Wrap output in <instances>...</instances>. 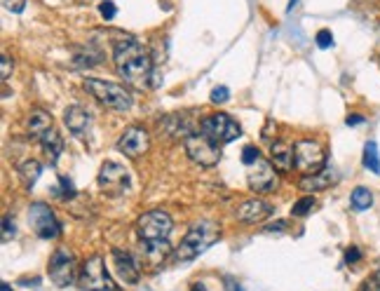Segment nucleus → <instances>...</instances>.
<instances>
[{"label":"nucleus","mask_w":380,"mask_h":291,"mask_svg":"<svg viewBox=\"0 0 380 291\" xmlns=\"http://www.w3.org/2000/svg\"><path fill=\"white\" fill-rule=\"evenodd\" d=\"M113 62H115L117 73L122 75L124 82H129L136 90H144V87L151 85L153 59L134 35H124V38L115 40V45H113Z\"/></svg>","instance_id":"nucleus-1"},{"label":"nucleus","mask_w":380,"mask_h":291,"mask_svg":"<svg viewBox=\"0 0 380 291\" xmlns=\"http://www.w3.org/2000/svg\"><path fill=\"white\" fill-rule=\"evenodd\" d=\"M221 237V228L211 221H198L190 225V230L186 233V237L181 240V245L176 247L174 252V261L179 263H186V261L198 259L202 252H207L213 242H218Z\"/></svg>","instance_id":"nucleus-2"},{"label":"nucleus","mask_w":380,"mask_h":291,"mask_svg":"<svg viewBox=\"0 0 380 291\" xmlns=\"http://www.w3.org/2000/svg\"><path fill=\"white\" fill-rule=\"evenodd\" d=\"M85 90L90 92L99 104H104L106 109H111V111H129L132 109V101H134L132 94H129V90H124L122 85H115V82L87 78Z\"/></svg>","instance_id":"nucleus-3"},{"label":"nucleus","mask_w":380,"mask_h":291,"mask_svg":"<svg viewBox=\"0 0 380 291\" xmlns=\"http://www.w3.org/2000/svg\"><path fill=\"white\" fill-rule=\"evenodd\" d=\"M183 148H186L188 158L193 160L195 165H200V167H216L218 160H221L218 144L202 132H190L186 139H183Z\"/></svg>","instance_id":"nucleus-4"},{"label":"nucleus","mask_w":380,"mask_h":291,"mask_svg":"<svg viewBox=\"0 0 380 291\" xmlns=\"http://www.w3.org/2000/svg\"><path fill=\"white\" fill-rule=\"evenodd\" d=\"M174 230V221L167 212L162 209H151L136 221V233H139L141 242L148 240H167L169 233Z\"/></svg>","instance_id":"nucleus-5"},{"label":"nucleus","mask_w":380,"mask_h":291,"mask_svg":"<svg viewBox=\"0 0 380 291\" xmlns=\"http://www.w3.org/2000/svg\"><path fill=\"white\" fill-rule=\"evenodd\" d=\"M200 132L209 136L211 141H216L218 146H223L235 141L237 136L242 134V129L228 113H213V115L205 118V120L200 122Z\"/></svg>","instance_id":"nucleus-6"},{"label":"nucleus","mask_w":380,"mask_h":291,"mask_svg":"<svg viewBox=\"0 0 380 291\" xmlns=\"http://www.w3.org/2000/svg\"><path fill=\"white\" fill-rule=\"evenodd\" d=\"M294 160H296V169L303 171V174H317L326 165V156L322 146L310 139H303L294 146Z\"/></svg>","instance_id":"nucleus-7"},{"label":"nucleus","mask_w":380,"mask_h":291,"mask_svg":"<svg viewBox=\"0 0 380 291\" xmlns=\"http://www.w3.org/2000/svg\"><path fill=\"white\" fill-rule=\"evenodd\" d=\"M28 221H31L35 235L43 237V240H55L61 233V225H59L55 212L43 202H33L31 209H28Z\"/></svg>","instance_id":"nucleus-8"},{"label":"nucleus","mask_w":380,"mask_h":291,"mask_svg":"<svg viewBox=\"0 0 380 291\" xmlns=\"http://www.w3.org/2000/svg\"><path fill=\"white\" fill-rule=\"evenodd\" d=\"M80 287L85 291H108L113 289L111 277L106 272V263L101 256H92L82 263L80 270Z\"/></svg>","instance_id":"nucleus-9"},{"label":"nucleus","mask_w":380,"mask_h":291,"mask_svg":"<svg viewBox=\"0 0 380 291\" xmlns=\"http://www.w3.org/2000/svg\"><path fill=\"white\" fill-rule=\"evenodd\" d=\"M99 186L106 195H122L129 188V174L120 162L106 160L99 171Z\"/></svg>","instance_id":"nucleus-10"},{"label":"nucleus","mask_w":380,"mask_h":291,"mask_svg":"<svg viewBox=\"0 0 380 291\" xmlns=\"http://www.w3.org/2000/svg\"><path fill=\"white\" fill-rule=\"evenodd\" d=\"M50 277L57 287H68L75 280V263H73V254L66 252V249H57L50 259Z\"/></svg>","instance_id":"nucleus-11"},{"label":"nucleus","mask_w":380,"mask_h":291,"mask_svg":"<svg viewBox=\"0 0 380 291\" xmlns=\"http://www.w3.org/2000/svg\"><path fill=\"white\" fill-rule=\"evenodd\" d=\"M249 188L254 193H272L277 188V174L268 160H256L249 169Z\"/></svg>","instance_id":"nucleus-12"},{"label":"nucleus","mask_w":380,"mask_h":291,"mask_svg":"<svg viewBox=\"0 0 380 291\" xmlns=\"http://www.w3.org/2000/svg\"><path fill=\"white\" fill-rule=\"evenodd\" d=\"M117 151L127 158H141L148 151V132L144 127H129L124 129L117 139Z\"/></svg>","instance_id":"nucleus-13"},{"label":"nucleus","mask_w":380,"mask_h":291,"mask_svg":"<svg viewBox=\"0 0 380 291\" xmlns=\"http://www.w3.org/2000/svg\"><path fill=\"white\" fill-rule=\"evenodd\" d=\"M111 256H113V268H115L117 277H120L122 282H127V284L139 282L141 268H139V263L132 259V254L122 252V249H113Z\"/></svg>","instance_id":"nucleus-14"},{"label":"nucleus","mask_w":380,"mask_h":291,"mask_svg":"<svg viewBox=\"0 0 380 291\" xmlns=\"http://www.w3.org/2000/svg\"><path fill=\"white\" fill-rule=\"evenodd\" d=\"M338 181V171L331 167V165H324L317 174H305L301 179V188L307 193H317V191H326Z\"/></svg>","instance_id":"nucleus-15"},{"label":"nucleus","mask_w":380,"mask_h":291,"mask_svg":"<svg viewBox=\"0 0 380 291\" xmlns=\"http://www.w3.org/2000/svg\"><path fill=\"white\" fill-rule=\"evenodd\" d=\"M270 214H272V205H268L265 200H258V198L247 200L237 207V218L245 223H258V221H263V218H268Z\"/></svg>","instance_id":"nucleus-16"},{"label":"nucleus","mask_w":380,"mask_h":291,"mask_svg":"<svg viewBox=\"0 0 380 291\" xmlns=\"http://www.w3.org/2000/svg\"><path fill=\"white\" fill-rule=\"evenodd\" d=\"M90 113L85 109H80V106H68L66 113H64V122H66V127L73 132L75 136H82L87 132V127H90Z\"/></svg>","instance_id":"nucleus-17"},{"label":"nucleus","mask_w":380,"mask_h":291,"mask_svg":"<svg viewBox=\"0 0 380 291\" xmlns=\"http://www.w3.org/2000/svg\"><path fill=\"white\" fill-rule=\"evenodd\" d=\"M270 158H272V162H275V167L282 171H291L296 165L294 148L289 144H284V141H275V144L270 146Z\"/></svg>","instance_id":"nucleus-18"},{"label":"nucleus","mask_w":380,"mask_h":291,"mask_svg":"<svg viewBox=\"0 0 380 291\" xmlns=\"http://www.w3.org/2000/svg\"><path fill=\"white\" fill-rule=\"evenodd\" d=\"M141 249H144L146 261H148V263H153V265H160L171 254V245H169L167 240H148V242H141Z\"/></svg>","instance_id":"nucleus-19"},{"label":"nucleus","mask_w":380,"mask_h":291,"mask_svg":"<svg viewBox=\"0 0 380 291\" xmlns=\"http://www.w3.org/2000/svg\"><path fill=\"white\" fill-rule=\"evenodd\" d=\"M40 146H43L45 156H47V160H50V165H57V160L64 151L61 134H59L57 129H47V132L40 136Z\"/></svg>","instance_id":"nucleus-20"},{"label":"nucleus","mask_w":380,"mask_h":291,"mask_svg":"<svg viewBox=\"0 0 380 291\" xmlns=\"http://www.w3.org/2000/svg\"><path fill=\"white\" fill-rule=\"evenodd\" d=\"M28 136H33V139H40L47 129H52V115L40 109L31 111V115H28Z\"/></svg>","instance_id":"nucleus-21"},{"label":"nucleus","mask_w":380,"mask_h":291,"mask_svg":"<svg viewBox=\"0 0 380 291\" xmlns=\"http://www.w3.org/2000/svg\"><path fill=\"white\" fill-rule=\"evenodd\" d=\"M19 179L23 181V186L26 188H33V183L38 181V176L43 174V167H40V162H35V160H26V162L19 165Z\"/></svg>","instance_id":"nucleus-22"},{"label":"nucleus","mask_w":380,"mask_h":291,"mask_svg":"<svg viewBox=\"0 0 380 291\" xmlns=\"http://www.w3.org/2000/svg\"><path fill=\"white\" fill-rule=\"evenodd\" d=\"M350 205H352L354 212H366L373 205V193L364 186L354 188L352 195H350Z\"/></svg>","instance_id":"nucleus-23"},{"label":"nucleus","mask_w":380,"mask_h":291,"mask_svg":"<svg viewBox=\"0 0 380 291\" xmlns=\"http://www.w3.org/2000/svg\"><path fill=\"white\" fill-rule=\"evenodd\" d=\"M364 167L373 171V174H380V156H378L376 141H369V144L364 146Z\"/></svg>","instance_id":"nucleus-24"},{"label":"nucleus","mask_w":380,"mask_h":291,"mask_svg":"<svg viewBox=\"0 0 380 291\" xmlns=\"http://www.w3.org/2000/svg\"><path fill=\"white\" fill-rule=\"evenodd\" d=\"M314 207H317V202H314L312 195H305V198L294 202V207H291V216H307Z\"/></svg>","instance_id":"nucleus-25"},{"label":"nucleus","mask_w":380,"mask_h":291,"mask_svg":"<svg viewBox=\"0 0 380 291\" xmlns=\"http://www.w3.org/2000/svg\"><path fill=\"white\" fill-rule=\"evenodd\" d=\"M314 43H317V47H322V50H329V47L334 45V33L322 28V31L314 35Z\"/></svg>","instance_id":"nucleus-26"},{"label":"nucleus","mask_w":380,"mask_h":291,"mask_svg":"<svg viewBox=\"0 0 380 291\" xmlns=\"http://www.w3.org/2000/svg\"><path fill=\"white\" fill-rule=\"evenodd\" d=\"M256 160H260V153H258V148H254V146H247L245 151H242V165H247V167H251Z\"/></svg>","instance_id":"nucleus-27"},{"label":"nucleus","mask_w":380,"mask_h":291,"mask_svg":"<svg viewBox=\"0 0 380 291\" xmlns=\"http://www.w3.org/2000/svg\"><path fill=\"white\" fill-rule=\"evenodd\" d=\"M59 183H61V191L59 188H55V195H59V198H64V200H68V198H73L75 195V188H73V183H70L68 179H59Z\"/></svg>","instance_id":"nucleus-28"},{"label":"nucleus","mask_w":380,"mask_h":291,"mask_svg":"<svg viewBox=\"0 0 380 291\" xmlns=\"http://www.w3.org/2000/svg\"><path fill=\"white\" fill-rule=\"evenodd\" d=\"M99 15L104 17L106 21H111V19H115V15H117V8L111 3V0H104V3L99 5Z\"/></svg>","instance_id":"nucleus-29"},{"label":"nucleus","mask_w":380,"mask_h":291,"mask_svg":"<svg viewBox=\"0 0 380 291\" xmlns=\"http://www.w3.org/2000/svg\"><path fill=\"white\" fill-rule=\"evenodd\" d=\"M211 101L213 104H225V101H230V90L225 85H218V87H213V92H211Z\"/></svg>","instance_id":"nucleus-30"},{"label":"nucleus","mask_w":380,"mask_h":291,"mask_svg":"<svg viewBox=\"0 0 380 291\" xmlns=\"http://www.w3.org/2000/svg\"><path fill=\"white\" fill-rule=\"evenodd\" d=\"M15 233H17L15 221H12L10 216H5V218H3V242L12 240V237H15Z\"/></svg>","instance_id":"nucleus-31"},{"label":"nucleus","mask_w":380,"mask_h":291,"mask_svg":"<svg viewBox=\"0 0 380 291\" xmlns=\"http://www.w3.org/2000/svg\"><path fill=\"white\" fill-rule=\"evenodd\" d=\"M3 5H5V10L19 15V12H23V8H26V0H3Z\"/></svg>","instance_id":"nucleus-32"},{"label":"nucleus","mask_w":380,"mask_h":291,"mask_svg":"<svg viewBox=\"0 0 380 291\" xmlns=\"http://www.w3.org/2000/svg\"><path fill=\"white\" fill-rule=\"evenodd\" d=\"M0 75H3V80H8L12 75V62L8 55L0 57Z\"/></svg>","instance_id":"nucleus-33"},{"label":"nucleus","mask_w":380,"mask_h":291,"mask_svg":"<svg viewBox=\"0 0 380 291\" xmlns=\"http://www.w3.org/2000/svg\"><path fill=\"white\" fill-rule=\"evenodd\" d=\"M361 291H380V268L376 270V275L364 282V289Z\"/></svg>","instance_id":"nucleus-34"},{"label":"nucleus","mask_w":380,"mask_h":291,"mask_svg":"<svg viewBox=\"0 0 380 291\" xmlns=\"http://www.w3.org/2000/svg\"><path fill=\"white\" fill-rule=\"evenodd\" d=\"M359 259H361V252H359L357 247H350L348 252H345V263H348V265H354Z\"/></svg>","instance_id":"nucleus-35"},{"label":"nucleus","mask_w":380,"mask_h":291,"mask_svg":"<svg viewBox=\"0 0 380 291\" xmlns=\"http://www.w3.org/2000/svg\"><path fill=\"white\" fill-rule=\"evenodd\" d=\"M284 228H287V223H284V221H275V223L265 225V233H282Z\"/></svg>","instance_id":"nucleus-36"},{"label":"nucleus","mask_w":380,"mask_h":291,"mask_svg":"<svg viewBox=\"0 0 380 291\" xmlns=\"http://www.w3.org/2000/svg\"><path fill=\"white\" fill-rule=\"evenodd\" d=\"M223 287H225V291H245V289L240 287V284H237V282L233 280V277H225V280H223Z\"/></svg>","instance_id":"nucleus-37"},{"label":"nucleus","mask_w":380,"mask_h":291,"mask_svg":"<svg viewBox=\"0 0 380 291\" xmlns=\"http://www.w3.org/2000/svg\"><path fill=\"white\" fill-rule=\"evenodd\" d=\"M348 127H354V124H361V122H364V118H361V115H348Z\"/></svg>","instance_id":"nucleus-38"},{"label":"nucleus","mask_w":380,"mask_h":291,"mask_svg":"<svg viewBox=\"0 0 380 291\" xmlns=\"http://www.w3.org/2000/svg\"><path fill=\"white\" fill-rule=\"evenodd\" d=\"M190 291H207V284L198 280V282L193 284V287H190Z\"/></svg>","instance_id":"nucleus-39"},{"label":"nucleus","mask_w":380,"mask_h":291,"mask_svg":"<svg viewBox=\"0 0 380 291\" xmlns=\"http://www.w3.org/2000/svg\"><path fill=\"white\" fill-rule=\"evenodd\" d=\"M0 291H12V289L8 287V284H5V282H3V287H0Z\"/></svg>","instance_id":"nucleus-40"},{"label":"nucleus","mask_w":380,"mask_h":291,"mask_svg":"<svg viewBox=\"0 0 380 291\" xmlns=\"http://www.w3.org/2000/svg\"><path fill=\"white\" fill-rule=\"evenodd\" d=\"M296 3H298V0H291V3H289V10H294V5Z\"/></svg>","instance_id":"nucleus-41"}]
</instances>
